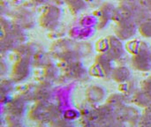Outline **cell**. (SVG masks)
Listing matches in <instances>:
<instances>
[{"mask_svg":"<svg viewBox=\"0 0 151 127\" xmlns=\"http://www.w3.org/2000/svg\"><path fill=\"white\" fill-rule=\"evenodd\" d=\"M60 11L58 8L55 6H48L41 18L42 26L46 27V29H52L57 26Z\"/></svg>","mask_w":151,"mask_h":127,"instance_id":"1","label":"cell"},{"mask_svg":"<svg viewBox=\"0 0 151 127\" xmlns=\"http://www.w3.org/2000/svg\"><path fill=\"white\" fill-rule=\"evenodd\" d=\"M138 30L144 37H151V19L141 22L138 26Z\"/></svg>","mask_w":151,"mask_h":127,"instance_id":"2","label":"cell"},{"mask_svg":"<svg viewBox=\"0 0 151 127\" xmlns=\"http://www.w3.org/2000/svg\"><path fill=\"white\" fill-rule=\"evenodd\" d=\"M142 4L144 6H146L150 11H151V0H141Z\"/></svg>","mask_w":151,"mask_h":127,"instance_id":"3","label":"cell"},{"mask_svg":"<svg viewBox=\"0 0 151 127\" xmlns=\"http://www.w3.org/2000/svg\"><path fill=\"white\" fill-rule=\"evenodd\" d=\"M88 3H89V4H96V3H97L98 2V0H86Z\"/></svg>","mask_w":151,"mask_h":127,"instance_id":"4","label":"cell"},{"mask_svg":"<svg viewBox=\"0 0 151 127\" xmlns=\"http://www.w3.org/2000/svg\"><path fill=\"white\" fill-rule=\"evenodd\" d=\"M35 1H36V2H37L38 4H41V3H43V2H44L45 0H35Z\"/></svg>","mask_w":151,"mask_h":127,"instance_id":"5","label":"cell"}]
</instances>
